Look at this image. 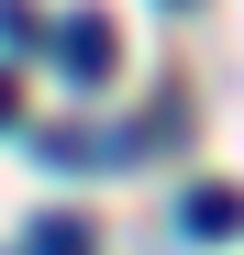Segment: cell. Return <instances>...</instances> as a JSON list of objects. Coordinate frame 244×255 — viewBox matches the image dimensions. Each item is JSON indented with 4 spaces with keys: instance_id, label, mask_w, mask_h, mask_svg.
Returning a JSON list of instances; mask_svg holds the SVG:
<instances>
[{
    "instance_id": "3",
    "label": "cell",
    "mask_w": 244,
    "mask_h": 255,
    "mask_svg": "<svg viewBox=\"0 0 244 255\" xmlns=\"http://www.w3.org/2000/svg\"><path fill=\"white\" fill-rule=\"evenodd\" d=\"M33 255H89V222H67V211H56V222H33Z\"/></svg>"
},
{
    "instance_id": "2",
    "label": "cell",
    "mask_w": 244,
    "mask_h": 255,
    "mask_svg": "<svg viewBox=\"0 0 244 255\" xmlns=\"http://www.w3.org/2000/svg\"><path fill=\"white\" fill-rule=\"evenodd\" d=\"M178 222H189V233H211V244L244 233V189H189V200H178Z\"/></svg>"
},
{
    "instance_id": "4",
    "label": "cell",
    "mask_w": 244,
    "mask_h": 255,
    "mask_svg": "<svg viewBox=\"0 0 244 255\" xmlns=\"http://www.w3.org/2000/svg\"><path fill=\"white\" fill-rule=\"evenodd\" d=\"M0 122H11V78H0Z\"/></svg>"
},
{
    "instance_id": "1",
    "label": "cell",
    "mask_w": 244,
    "mask_h": 255,
    "mask_svg": "<svg viewBox=\"0 0 244 255\" xmlns=\"http://www.w3.org/2000/svg\"><path fill=\"white\" fill-rule=\"evenodd\" d=\"M56 56H67V78H78V89H100V78H111V22H100V11H67Z\"/></svg>"
}]
</instances>
